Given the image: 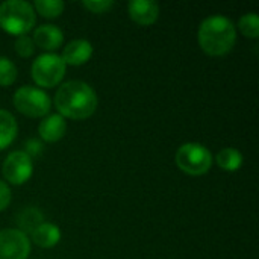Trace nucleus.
Wrapping results in <instances>:
<instances>
[{
  "mask_svg": "<svg viewBox=\"0 0 259 259\" xmlns=\"http://www.w3.org/2000/svg\"><path fill=\"white\" fill-rule=\"evenodd\" d=\"M96 91L82 80H68L59 87L55 96V106L59 115L71 120H85L97 109Z\"/></svg>",
  "mask_w": 259,
  "mask_h": 259,
  "instance_id": "1",
  "label": "nucleus"
},
{
  "mask_svg": "<svg viewBox=\"0 0 259 259\" xmlns=\"http://www.w3.org/2000/svg\"><path fill=\"white\" fill-rule=\"evenodd\" d=\"M197 39L206 55L223 56L234 49L237 30L228 17L212 15L202 21L197 32Z\"/></svg>",
  "mask_w": 259,
  "mask_h": 259,
  "instance_id": "2",
  "label": "nucleus"
},
{
  "mask_svg": "<svg viewBox=\"0 0 259 259\" xmlns=\"http://www.w3.org/2000/svg\"><path fill=\"white\" fill-rule=\"evenodd\" d=\"M35 21V9L29 2L8 0L0 5V27L11 35H27Z\"/></svg>",
  "mask_w": 259,
  "mask_h": 259,
  "instance_id": "3",
  "label": "nucleus"
},
{
  "mask_svg": "<svg viewBox=\"0 0 259 259\" xmlns=\"http://www.w3.org/2000/svg\"><path fill=\"white\" fill-rule=\"evenodd\" d=\"M178 167L190 176H202L211 170L212 153L199 143H185L176 152Z\"/></svg>",
  "mask_w": 259,
  "mask_h": 259,
  "instance_id": "4",
  "label": "nucleus"
},
{
  "mask_svg": "<svg viewBox=\"0 0 259 259\" xmlns=\"http://www.w3.org/2000/svg\"><path fill=\"white\" fill-rule=\"evenodd\" d=\"M12 103L15 109L30 118L44 117L49 114L52 100L46 91L35 87H21L14 93Z\"/></svg>",
  "mask_w": 259,
  "mask_h": 259,
  "instance_id": "5",
  "label": "nucleus"
},
{
  "mask_svg": "<svg viewBox=\"0 0 259 259\" xmlns=\"http://www.w3.org/2000/svg\"><path fill=\"white\" fill-rule=\"evenodd\" d=\"M65 64L56 53L39 55L32 64V79L42 88L56 87L65 76Z\"/></svg>",
  "mask_w": 259,
  "mask_h": 259,
  "instance_id": "6",
  "label": "nucleus"
},
{
  "mask_svg": "<svg viewBox=\"0 0 259 259\" xmlns=\"http://www.w3.org/2000/svg\"><path fill=\"white\" fill-rule=\"evenodd\" d=\"M5 179L12 185H23L32 178L33 162L24 150H15L8 155L2 170Z\"/></svg>",
  "mask_w": 259,
  "mask_h": 259,
  "instance_id": "7",
  "label": "nucleus"
},
{
  "mask_svg": "<svg viewBox=\"0 0 259 259\" xmlns=\"http://www.w3.org/2000/svg\"><path fill=\"white\" fill-rule=\"evenodd\" d=\"M30 243L24 232L18 229L0 231V259H27Z\"/></svg>",
  "mask_w": 259,
  "mask_h": 259,
  "instance_id": "8",
  "label": "nucleus"
},
{
  "mask_svg": "<svg viewBox=\"0 0 259 259\" xmlns=\"http://www.w3.org/2000/svg\"><path fill=\"white\" fill-rule=\"evenodd\" d=\"M127 9L131 18L140 26H152L159 17V5L153 0H132Z\"/></svg>",
  "mask_w": 259,
  "mask_h": 259,
  "instance_id": "9",
  "label": "nucleus"
},
{
  "mask_svg": "<svg viewBox=\"0 0 259 259\" xmlns=\"http://www.w3.org/2000/svg\"><path fill=\"white\" fill-rule=\"evenodd\" d=\"M93 56V46L87 39H73L64 49L61 59L65 65H83Z\"/></svg>",
  "mask_w": 259,
  "mask_h": 259,
  "instance_id": "10",
  "label": "nucleus"
},
{
  "mask_svg": "<svg viewBox=\"0 0 259 259\" xmlns=\"http://www.w3.org/2000/svg\"><path fill=\"white\" fill-rule=\"evenodd\" d=\"M33 44L44 49V50H56L62 46L64 42V33L59 27L53 24H42L35 29L33 32Z\"/></svg>",
  "mask_w": 259,
  "mask_h": 259,
  "instance_id": "11",
  "label": "nucleus"
},
{
  "mask_svg": "<svg viewBox=\"0 0 259 259\" xmlns=\"http://www.w3.org/2000/svg\"><path fill=\"white\" fill-rule=\"evenodd\" d=\"M67 131L65 118L59 114H50L41 120L38 126V134L46 143H56L59 141Z\"/></svg>",
  "mask_w": 259,
  "mask_h": 259,
  "instance_id": "12",
  "label": "nucleus"
},
{
  "mask_svg": "<svg viewBox=\"0 0 259 259\" xmlns=\"http://www.w3.org/2000/svg\"><path fill=\"white\" fill-rule=\"evenodd\" d=\"M61 240V231L53 223H41L32 231V241L38 247L50 249L55 247Z\"/></svg>",
  "mask_w": 259,
  "mask_h": 259,
  "instance_id": "13",
  "label": "nucleus"
},
{
  "mask_svg": "<svg viewBox=\"0 0 259 259\" xmlns=\"http://www.w3.org/2000/svg\"><path fill=\"white\" fill-rule=\"evenodd\" d=\"M18 132L17 121L14 115L5 109H0V150L9 147Z\"/></svg>",
  "mask_w": 259,
  "mask_h": 259,
  "instance_id": "14",
  "label": "nucleus"
},
{
  "mask_svg": "<svg viewBox=\"0 0 259 259\" xmlns=\"http://www.w3.org/2000/svg\"><path fill=\"white\" fill-rule=\"evenodd\" d=\"M215 161L220 168L226 171H237L243 165V155L240 153V150L234 147H226L219 152V155L215 156Z\"/></svg>",
  "mask_w": 259,
  "mask_h": 259,
  "instance_id": "15",
  "label": "nucleus"
},
{
  "mask_svg": "<svg viewBox=\"0 0 259 259\" xmlns=\"http://www.w3.org/2000/svg\"><path fill=\"white\" fill-rule=\"evenodd\" d=\"M64 2L61 0H36L33 3L35 12L46 18H56L62 14L64 11Z\"/></svg>",
  "mask_w": 259,
  "mask_h": 259,
  "instance_id": "16",
  "label": "nucleus"
},
{
  "mask_svg": "<svg viewBox=\"0 0 259 259\" xmlns=\"http://www.w3.org/2000/svg\"><path fill=\"white\" fill-rule=\"evenodd\" d=\"M41 223H42V215H41V212L36 211L35 208H29V209H24V211L20 214V217H18V225H20V228H21V229H18V231H21V232L29 231V232L32 234V231H33L36 226H39Z\"/></svg>",
  "mask_w": 259,
  "mask_h": 259,
  "instance_id": "17",
  "label": "nucleus"
},
{
  "mask_svg": "<svg viewBox=\"0 0 259 259\" xmlns=\"http://www.w3.org/2000/svg\"><path fill=\"white\" fill-rule=\"evenodd\" d=\"M15 64L5 56H0V87H11L17 79Z\"/></svg>",
  "mask_w": 259,
  "mask_h": 259,
  "instance_id": "18",
  "label": "nucleus"
},
{
  "mask_svg": "<svg viewBox=\"0 0 259 259\" xmlns=\"http://www.w3.org/2000/svg\"><path fill=\"white\" fill-rule=\"evenodd\" d=\"M238 27L243 35L249 38H258L259 36V17L256 14H246L240 18Z\"/></svg>",
  "mask_w": 259,
  "mask_h": 259,
  "instance_id": "19",
  "label": "nucleus"
},
{
  "mask_svg": "<svg viewBox=\"0 0 259 259\" xmlns=\"http://www.w3.org/2000/svg\"><path fill=\"white\" fill-rule=\"evenodd\" d=\"M15 52L21 56V58H29L33 55L35 52V44L32 36L29 35H20L15 39Z\"/></svg>",
  "mask_w": 259,
  "mask_h": 259,
  "instance_id": "20",
  "label": "nucleus"
},
{
  "mask_svg": "<svg viewBox=\"0 0 259 259\" xmlns=\"http://www.w3.org/2000/svg\"><path fill=\"white\" fill-rule=\"evenodd\" d=\"M83 6L94 14H103V12H108L114 6V2L112 0H85Z\"/></svg>",
  "mask_w": 259,
  "mask_h": 259,
  "instance_id": "21",
  "label": "nucleus"
},
{
  "mask_svg": "<svg viewBox=\"0 0 259 259\" xmlns=\"http://www.w3.org/2000/svg\"><path fill=\"white\" fill-rule=\"evenodd\" d=\"M11 188L6 182L0 181V211H5L11 203Z\"/></svg>",
  "mask_w": 259,
  "mask_h": 259,
  "instance_id": "22",
  "label": "nucleus"
},
{
  "mask_svg": "<svg viewBox=\"0 0 259 259\" xmlns=\"http://www.w3.org/2000/svg\"><path fill=\"white\" fill-rule=\"evenodd\" d=\"M41 150H42V147H41V143H39V141H36V140H30V141H27V143H26V150H24V153H27L30 159H32V158H35L36 155H39V152H41Z\"/></svg>",
  "mask_w": 259,
  "mask_h": 259,
  "instance_id": "23",
  "label": "nucleus"
}]
</instances>
